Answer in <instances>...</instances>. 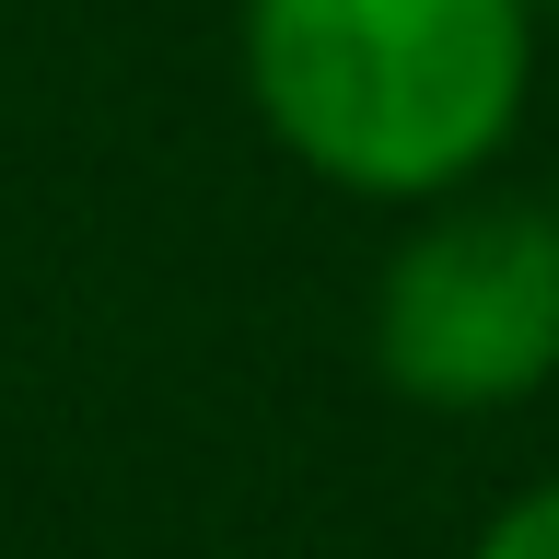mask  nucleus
Masks as SVG:
<instances>
[{"mask_svg":"<svg viewBox=\"0 0 559 559\" xmlns=\"http://www.w3.org/2000/svg\"><path fill=\"white\" fill-rule=\"evenodd\" d=\"M548 210H559V199H548Z\"/></svg>","mask_w":559,"mask_h":559,"instance_id":"obj_5","label":"nucleus"},{"mask_svg":"<svg viewBox=\"0 0 559 559\" xmlns=\"http://www.w3.org/2000/svg\"><path fill=\"white\" fill-rule=\"evenodd\" d=\"M536 35V0H245L234 70L257 129L314 187L431 210L524 129Z\"/></svg>","mask_w":559,"mask_h":559,"instance_id":"obj_1","label":"nucleus"},{"mask_svg":"<svg viewBox=\"0 0 559 559\" xmlns=\"http://www.w3.org/2000/svg\"><path fill=\"white\" fill-rule=\"evenodd\" d=\"M466 559H559V478L513 489V501H501V513L466 536Z\"/></svg>","mask_w":559,"mask_h":559,"instance_id":"obj_3","label":"nucleus"},{"mask_svg":"<svg viewBox=\"0 0 559 559\" xmlns=\"http://www.w3.org/2000/svg\"><path fill=\"white\" fill-rule=\"evenodd\" d=\"M536 12H548V24H559V0H536Z\"/></svg>","mask_w":559,"mask_h":559,"instance_id":"obj_4","label":"nucleus"},{"mask_svg":"<svg viewBox=\"0 0 559 559\" xmlns=\"http://www.w3.org/2000/svg\"><path fill=\"white\" fill-rule=\"evenodd\" d=\"M373 373L431 419H501L559 384V210L454 187L396 234L361 314Z\"/></svg>","mask_w":559,"mask_h":559,"instance_id":"obj_2","label":"nucleus"}]
</instances>
